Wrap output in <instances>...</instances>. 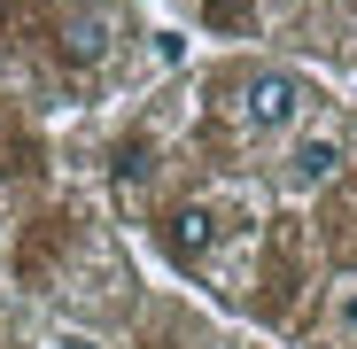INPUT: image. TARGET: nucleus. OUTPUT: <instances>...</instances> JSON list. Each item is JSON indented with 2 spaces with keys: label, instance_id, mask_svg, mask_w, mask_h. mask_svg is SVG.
Listing matches in <instances>:
<instances>
[{
  "label": "nucleus",
  "instance_id": "1",
  "mask_svg": "<svg viewBox=\"0 0 357 349\" xmlns=\"http://www.w3.org/2000/svg\"><path fill=\"white\" fill-rule=\"evenodd\" d=\"M295 116H303V86H295L287 70H257V78L241 86V125H249L257 140L295 132Z\"/></svg>",
  "mask_w": 357,
  "mask_h": 349
},
{
  "label": "nucleus",
  "instance_id": "2",
  "mask_svg": "<svg viewBox=\"0 0 357 349\" xmlns=\"http://www.w3.org/2000/svg\"><path fill=\"white\" fill-rule=\"evenodd\" d=\"M334 171H342V140L334 132H303V140L287 148V163H280V187L287 194H319Z\"/></svg>",
  "mask_w": 357,
  "mask_h": 349
},
{
  "label": "nucleus",
  "instance_id": "3",
  "mask_svg": "<svg viewBox=\"0 0 357 349\" xmlns=\"http://www.w3.org/2000/svg\"><path fill=\"white\" fill-rule=\"evenodd\" d=\"M63 54H70L78 70L109 63V54H116V16H109V8H70V16H63Z\"/></svg>",
  "mask_w": 357,
  "mask_h": 349
},
{
  "label": "nucleus",
  "instance_id": "4",
  "mask_svg": "<svg viewBox=\"0 0 357 349\" xmlns=\"http://www.w3.org/2000/svg\"><path fill=\"white\" fill-rule=\"evenodd\" d=\"M171 241H178V256H202V249L218 241V217H210L202 202H195V210H178V217H171Z\"/></svg>",
  "mask_w": 357,
  "mask_h": 349
},
{
  "label": "nucleus",
  "instance_id": "5",
  "mask_svg": "<svg viewBox=\"0 0 357 349\" xmlns=\"http://www.w3.org/2000/svg\"><path fill=\"white\" fill-rule=\"evenodd\" d=\"M334 326H342V334L357 341V279H349V287H342V295H334Z\"/></svg>",
  "mask_w": 357,
  "mask_h": 349
},
{
  "label": "nucleus",
  "instance_id": "6",
  "mask_svg": "<svg viewBox=\"0 0 357 349\" xmlns=\"http://www.w3.org/2000/svg\"><path fill=\"white\" fill-rule=\"evenodd\" d=\"M0 241H8V210H0Z\"/></svg>",
  "mask_w": 357,
  "mask_h": 349
}]
</instances>
